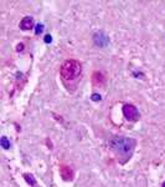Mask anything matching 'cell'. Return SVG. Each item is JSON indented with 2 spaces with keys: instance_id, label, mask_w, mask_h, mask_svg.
<instances>
[{
  "instance_id": "cell-5",
  "label": "cell",
  "mask_w": 165,
  "mask_h": 187,
  "mask_svg": "<svg viewBox=\"0 0 165 187\" xmlns=\"http://www.w3.org/2000/svg\"><path fill=\"white\" fill-rule=\"evenodd\" d=\"M106 76L103 75L101 71H94L93 74H92V84L94 85V86L97 87H103L106 85Z\"/></svg>"
},
{
  "instance_id": "cell-8",
  "label": "cell",
  "mask_w": 165,
  "mask_h": 187,
  "mask_svg": "<svg viewBox=\"0 0 165 187\" xmlns=\"http://www.w3.org/2000/svg\"><path fill=\"white\" fill-rule=\"evenodd\" d=\"M0 145H1V147L3 148H5V150H9L10 148V141L8 140V137L6 136H3L1 137V140H0Z\"/></svg>"
},
{
  "instance_id": "cell-13",
  "label": "cell",
  "mask_w": 165,
  "mask_h": 187,
  "mask_svg": "<svg viewBox=\"0 0 165 187\" xmlns=\"http://www.w3.org/2000/svg\"><path fill=\"white\" fill-rule=\"evenodd\" d=\"M16 50H18V51H22V50H24V45H22V44H19L18 49H16Z\"/></svg>"
},
{
  "instance_id": "cell-1",
  "label": "cell",
  "mask_w": 165,
  "mask_h": 187,
  "mask_svg": "<svg viewBox=\"0 0 165 187\" xmlns=\"http://www.w3.org/2000/svg\"><path fill=\"white\" fill-rule=\"evenodd\" d=\"M82 75V64L78 60L70 59L63 61V64L60 67V76L61 81L65 85L67 91L73 93L77 89L78 84L81 81Z\"/></svg>"
},
{
  "instance_id": "cell-9",
  "label": "cell",
  "mask_w": 165,
  "mask_h": 187,
  "mask_svg": "<svg viewBox=\"0 0 165 187\" xmlns=\"http://www.w3.org/2000/svg\"><path fill=\"white\" fill-rule=\"evenodd\" d=\"M24 177H25V180H26V181L27 182H29L30 183V185H35V183H36V181H35V178H34V176L32 175H29V173H25V175H24Z\"/></svg>"
},
{
  "instance_id": "cell-11",
  "label": "cell",
  "mask_w": 165,
  "mask_h": 187,
  "mask_svg": "<svg viewBox=\"0 0 165 187\" xmlns=\"http://www.w3.org/2000/svg\"><path fill=\"white\" fill-rule=\"evenodd\" d=\"M92 100H93V101H101V95H98V94H93V95H92Z\"/></svg>"
},
{
  "instance_id": "cell-10",
  "label": "cell",
  "mask_w": 165,
  "mask_h": 187,
  "mask_svg": "<svg viewBox=\"0 0 165 187\" xmlns=\"http://www.w3.org/2000/svg\"><path fill=\"white\" fill-rule=\"evenodd\" d=\"M42 31H44V25H42V24H37L36 29H35V34H36V35H40Z\"/></svg>"
},
{
  "instance_id": "cell-12",
  "label": "cell",
  "mask_w": 165,
  "mask_h": 187,
  "mask_svg": "<svg viewBox=\"0 0 165 187\" xmlns=\"http://www.w3.org/2000/svg\"><path fill=\"white\" fill-rule=\"evenodd\" d=\"M51 41H52V36H51V35H46V36H45V43L49 44Z\"/></svg>"
},
{
  "instance_id": "cell-7",
  "label": "cell",
  "mask_w": 165,
  "mask_h": 187,
  "mask_svg": "<svg viewBox=\"0 0 165 187\" xmlns=\"http://www.w3.org/2000/svg\"><path fill=\"white\" fill-rule=\"evenodd\" d=\"M34 28V18L31 16H25L21 21H20V29L21 30H30Z\"/></svg>"
},
{
  "instance_id": "cell-3",
  "label": "cell",
  "mask_w": 165,
  "mask_h": 187,
  "mask_svg": "<svg viewBox=\"0 0 165 187\" xmlns=\"http://www.w3.org/2000/svg\"><path fill=\"white\" fill-rule=\"evenodd\" d=\"M123 115H124V117L130 122L138 121L139 117H140L138 108L132 104H125L124 106H123Z\"/></svg>"
},
{
  "instance_id": "cell-6",
  "label": "cell",
  "mask_w": 165,
  "mask_h": 187,
  "mask_svg": "<svg viewBox=\"0 0 165 187\" xmlns=\"http://www.w3.org/2000/svg\"><path fill=\"white\" fill-rule=\"evenodd\" d=\"M60 173H61V177H62L65 181H72L73 180V170L68 166H60Z\"/></svg>"
},
{
  "instance_id": "cell-14",
  "label": "cell",
  "mask_w": 165,
  "mask_h": 187,
  "mask_svg": "<svg viewBox=\"0 0 165 187\" xmlns=\"http://www.w3.org/2000/svg\"><path fill=\"white\" fill-rule=\"evenodd\" d=\"M163 187H165V182H164V183H163Z\"/></svg>"
},
{
  "instance_id": "cell-2",
  "label": "cell",
  "mask_w": 165,
  "mask_h": 187,
  "mask_svg": "<svg viewBox=\"0 0 165 187\" xmlns=\"http://www.w3.org/2000/svg\"><path fill=\"white\" fill-rule=\"evenodd\" d=\"M137 141L132 137H124V136H114L109 141V147L116 156L118 157V161L122 165H124L127 161H129L133 156V152L135 150Z\"/></svg>"
},
{
  "instance_id": "cell-4",
  "label": "cell",
  "mask_w": 165,
  "mask_h": 187,
  "mask_svg": "<svg viewBox=\"0 0 165 187\" xmlns=\"http://www.w3.org/2000/svg\"><path fill=\"white\" fill-rule=\"evenodd\" d=\"M93 41L94 44L97 46L99 47H104V46H107L108 45V43H109V37L106 35L103 31H98V33H96L94 35H93Z\"/></svg>"
}]
</instances>
